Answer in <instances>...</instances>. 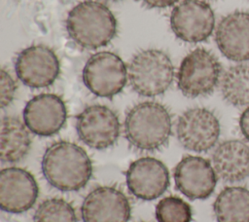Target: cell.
Here are the masks:
<instances>
[{
	"label": "cell",
	"instance_id": "ba28073f",
	"mask_svg": "<svg viewBox=\"0 0 249 222\" xmlns=\"http://www.w3.org/2000/svg\"><path fill=\"white\" fill-rule=\"evenodd\" d=\"M76 131L87 146L104 150L119 139L121 124L118 115L108 106L92 104L84 108L76 118Z\"/></svg>",
	"mask_w": 249,
	"mask_h": 222
},
{
	"label": "cell",
	"instance_id": "277c9868",
	"mask_svg": "<svg viewBox=\"0 0 249 222\" xmlns=\"http://www.w3.org/2000/svg\"><path fill=\"white\" fill-rule=\"evenodd\" d=\"M127 79L132 90L142 96L164 93L174 79V66L162 51L147 49L136 53L127 66Z\"/></svg>",
	"mask_w": 249,
	"mask_h": 222
},
{
	"label": "cell",
	"instance_id": "52a82bcc",
	"mask_svg": "<svg viewBox=\"0 0 249 222\" xmlns=\"http://www.w3.org/2000/svg\"><path fill=\"white\" fill-rule=\"evenodd\" d=\"M221 132L219 119L211 110L193 107L184 111L176 123V136L187 150L205 153L216 146Z\"/></svg>",
	"mask_w": 249,
	"mask_h": 222
},
{
	"label": "cell",
	"instance_id": "2e32d148",
	"mask_svg": "<svg viewBox=\"0 0 249 222\" xmlns=\"http://www.w3.org/2000/svg\"><path fill=\"white\" fill-rule=\"evenodd\" d=\"M215 42L228 59L249 61V12L234 11L226 15L216 27Z\"/></svg>",
	"mask_w": 249,
	"mask_h": 222
},
{
	"label": "cell",
	"instance_id": "4316f807",
	"mask_svg": "<svg viewBox=\"0 0 249 222\" xmlns=\"http://www.w3.org/2000/svg\"><path fill=\"white\" fill-rule=\"evenodd\" d=\"M203 1H214V0H203Z\"/></svg>",
	"mask_w": 249,
	"mask_h": 222
},
{
	"label": "cell",
	"instance_id": "e0dca14e",
	"mask_svg": "<svg viewBox=\"0 0 249 222\" xmlns=\"http://www.w3.org/2000/svg\"><path fill=\"white\" fill-rule=\"evenodd\" d=\"M211 163L218 178L240 182L249 177V145L239 139L225 140L214 149Z\"/></svg>",
	"mask_w": 249,
	"mask_h": 222
},
{
	"label": "cell",
	"instance_id": "d4e9b609",
	"mask_svg": "<svg viewBox=\"0 0 249 222\" xmlns=\"http://www.w3.org/2000/svg\"><path fill=\"white\" fill-rule=\"evenodd\" d=\"M144 5L154 9H164L171 7L179 0H140Z\"/></svg>",
	"mask_w": 249,
	"mask_h": 222
},
{
	"label": "cell",
	"instance_id": "ffe728a7",
	"mask_svg": "<svg viewBox=\"0 0 249 222\" xmlns=\"http://www.w3.org/2000/svg\"><path fill=\"white\" fill-rule=\"evenodd\" d=\"M224 99L232 106H249V64L231 66L220 81Z\"/></svg>",
	"mask_w": 249,
	"mask_h": 222
},
{
	"label": "cell",
	"instance_id": "7a4b0ae2",
	"mask_svg": "<svg viewBox=\"0 0 249 222\" xmlns=\"http://www.w3.org/2000/svg\"><path fill=\"white\" fill-rule=\"evenodd\" d=\"M124 128L130 146L139 151L154 152L168 143L172 133V119L163 104L142 101L127 111Z\"/></svg>",
	"mask_w": 249,
	"mask_h": 222
},
{
	"label": "cell",
	"instance_id": "cb8c5ba5",
	"mask_svg": "<svg viewBox=\"0 0 249 222\" xmlns=\"http://www.w3.org/2000/svg\"><path fill=\"white\" fill-rule=\"evenodd\" d=\"M239 129L244 138L249 142V106H247L239 117Z\"/></svg>",
	"mask_w": 249,
	"mask_h": 222
},
{
	"label": "cell",
	"instance_id": "83f0119b",
	"mask_svg": "<svg viewBox=\"0 0 249 222\" xmlns=\"http://www.w3.org/2000/svg\"><path fill=\"white\" fill-rule=\"evenodd\" d=\"M138 222H145V221H138Z\"/></svg>",
	"mask_w": 249,
	"mask_h": 222
},
{
	"label": "cell",
	"instance_id": "5bb4252c",
	"mask_svg": "<svg viewBox=\"0 0 249 222\" xmlns=\"http://www.w3.org/2000/svg\"><path fill=\"white\" fill-rule=\"evenodd\" d=\"M28 130L39 136L56 134L65 125L67 109L63 99L54 93H40L27 101L22 112Z\"/></svg>",
	"mask_w": 249,
	"mask_h": 222
},
{
	"label": "cell",
	"instance_id": "6da1fadb",
	"mask_svg": "<svg viewBox=\"0 0 249 222\" xmlns=\"http://www.w3.org/2000/svg\"><path fill=\"white\" fill-rule=\"evenodd\" d=\"M41 168L47 182L61 192L83 189L92 175V164L87 152L66 140L53 142L45 150Z\"/></svg>",
	"mask_w": 249,
	"mask_h": 222
},
{
	"label": "cell",
	"instance_id": "44dd1931",
	"mask_svg": "<svg viewBox=\"0 0 249 222\" xmlns=\"http://www.w3.org/2000/svg\"><path fill=\"white\" fill-rule=\"evenodd\" d=\"M33 222H78L73 205L62 198H48L36 208Z\"/></svg>",
	"mask_w": 249,
	"mask_h": 222
},
{
	"label": "cell",
	"instance_id": "d6986e66",
	"mask_svg": "<svg viewBox=\"0 0 249 222\" xmlns=\"http://www.w3.org/2000/svg\"><path fill=\"white\" fill-rule=\"evenodd\" d=\"M213 212L217 222H249V189L224 188L213 203Z\"/></svg>",
	"mask_w": 249,
	"mask_h": 222
},
{
	"label": "cell",
	"instance_id": "603a6c76",
	"mask_svg": "<svg viewBox=\"0 0 249 222\" xmlns=\"http://www.w3.org/2000/svg\"><path fill=\"white\" fill-rule=\"evenodd\" d=\"M17 84L11 74L4 68L0 73V104L1 108L9 106L15 98Z\"/></svg>",
	"mask_w": 249,
	"mask_h": 222
},
{
	"label": "cell",
	"instance_id": "9c48e42d",
	"mask_svg": "<svg viewBox=\"0 0 249 222\" xmlns=\"http://www.w3.org/2000/svg\"><path fill=\"white\" fill-rule=\"evenodd\" d=\"M169 22L177 38L188 43H199L212 34L215 15L203 0H183L173 8Z\"/></svg>",
	"mask_w": 249,
	"mask_h": 222
},
{
	"label": "cell",
	"instance_id": "484cf974",
	"mask_svg": "<svg viewBox=\"0 0 249 222\" xmlns=\"http://www.w3.org/2000/svg\"><path fill=\"white\" fill-rule=\"evenodd\" d=\"M102 3H117V2H120V1H123V0H98Z\"/></svg>",
	"mask_w": 249,
	"mask_h": 222
},
{
	"label": "cell",
	"instance_id": "4fadbf2b",
	"mask_svg": "<svg viewBox=\"0 0 249 222\" xmlns=\"http://www.w3.org/2000/svg\"><path fill=\"white\" fill-rule=\"evenodd\" d=\"M128 191L142 201H153L167 190L170 179L166 166L153 157H141L133 161L125 172Z\"/></svg>",
	"mask_w": 249,
	"mask_h": 222
},
{
	"label": "cell",
	"instance_id": "7402d4cb",
	"mask_svg": "<svg viewBox=\"0 0 249 222\" xmlns=\"http://www.w3.org/2000/svg\"><path fill=\"white\" fill-rule=\"evenodd\" d=\"M158 222H192L190 204L177 196H167L160 200L155 208Z\"/></svg>",
	"mask_w": 249,
	"mask_h": 222
},
{
	"label": "cell",
	"instance_id": "9a60e30c",
	"mask_svg": "<svg viewBox=\"0 0 249 222\" xmlns=\"http://www.w3.org/2000/svg\"><path fill=\"white\" fill-rule=\"evenodd\" d=\"M39 187L26 169L9 166L0 172V207L3 211L19 214L29 210L37 201Z\"/></svg>",
	"mask_w": 249,
	"mask_h": 222
},
{
	"label": "cell",
	"instance_id": "7c38bea8",
	"mask_svg": "<svg viewBox=\"0 0 249 222\" xmlns=\"http://www.w3.org/2000/svg\"><path fill=\"white\" fill-rule=\"evenodd\" d=\"M131 205L125 194L113 186H98L84 199L83 222H128Z\"/></svg>",
	"mask_w": 249,
	"mask_h": 222
},
{
	"label": "cell",
	"instance_id": "3957f363",
	"mask_svg": "<svg viewBox=\"0 0 249 222\" xmlns=\"http://www.w3.org/2000/svg\"><path fill=\"white\" fill-rule=\"evenodd\" d=\"M117 19L102 2L86 0L74 6L66 18L71 40L83 49L95 50L108 45L116 36Z\"/></svg>",
	"mask_w": 249,
	"mask_h": 222
},
{
	"label": "cell",
	"instance_id": "ac0fdd59",
	"mask_svg": "<svg viewBox=\"0 0 249 222\" xmlns=\"http://www.w3.org/2000/svg\"><path fill=\"white\" fill-rule=\"evenodd\" d=\"M30 130L20 119L5 116L0 128V159L2 163L14 164L25 158L31 147Z\"/></svg>",
	"mask_w": 249,
	"mask_h": 222
},
{
	"label": "cell",
	"instance_id": "8992f818",
	"mask_svg": "<svg viewBox=\"0 0 249 222\" xmlns=\"http://www.w3.org/2000/svg\"><path fill=\"white\" fill-rule=\"evenodd\" d=\"M82 77L91 93L104 98L120 93L128 80L126 65L117 54L109 51L90 56L84 65Z\"/></svg>",
	"mask_w": 249,
	"mask_h": 222
},
{
	"label": "cell",
	"instance_id": "5b68a950",
	"mask_svg": "<svg viewBox=\"0 0 249 222\" xmlns=\"http://www.w3.org/2000/svg\"><path fill=\"white\" fill-rule=\"evenodd\" d=\"M222 65L211 52L196 48L181 61L177 72V86L187 97L206 96L221 81Z\"/></svg>",
	"mask_w": 249,
	"mask_h": 222
},
{
	"label": "cell",
	"instance_id": "30bf717a",
	"mask_svg": "<svg viewBox=\"0 0 249 222\" xmlns=\"http://www.w3.org/2000/svg\"><path fill=\"white\" fill-rule=\"evenodd\" d=\"M18 78L23 85L46 88L54 83L59 74V60L55 53L45 45H32L18 53L15 61Z\"/></svg>",
	"mask_w": 249,
	"mask_h": 222
},
{
	"label": "cell",
	"instance_id": "8fae6325",
	"mask_svg": "<svg viewBox=\"0 0 249 222\" xmlns=\"http://www.w3.org/2000/svg\"><path fill=\"white\" fill-rule=\"evenodd\" d=\"M176 189L190 200H206L214 192L218 176L212 163L195 155L183 157L174 167Z\"/></svg>",
	"mask_w": 249,
	"mask_h": 222
}]
</instances>
